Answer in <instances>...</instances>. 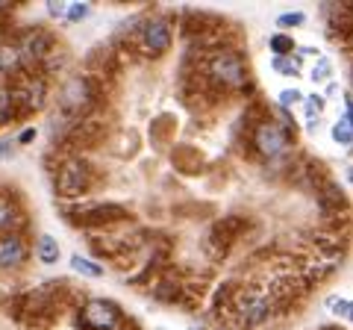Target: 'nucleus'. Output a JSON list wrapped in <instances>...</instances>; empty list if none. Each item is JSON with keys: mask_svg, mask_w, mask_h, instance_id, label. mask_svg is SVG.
Listing matches in <instances>:
<instances>
[{"mask_svg": "<svg viewBox=\"0 0 353 330\" xmlns=\"http://www.w3.org/2000/svg\"><path fill=\"white\" fill-rule=\"evenodd\" d=\"M185 65L194 68V74L206 83V89L218 101L227 95H248L253 89L248 62L236 45H215L203 53H189Z\"/></svg>", "mask_w": 353, "mask_h": 330, "instance_id": "obj_1", "label": "nucleus"}, {"mask_svg": "<svg viewBox=\"0 0 353 330\" xmlns=\"http://www.w3.org/2000/svg\"><path fill=\"white\" fill-rule=\"evenodd\" d=\"M274 318V307L265 295L262 283H236L233 301H230V313L221 324H227L230 330H253L262 327L265 322Z\"/></svg>", "mask_w": 353, "mask_h": 330, "instance_id": "obj_2", "label": "nucleus"}, {"mask_svg": "<svg viewBox=\"0 0 353 330\" xmlns=\"http://www.w3.org/2000/svg\"><path fill=\"white\" fill-rule=\"evenodd\" d=\"M101 95L103 89L92 74H71L59 89V115L65 121H71V124L92 118L97 104H101Z\"/></svg>", "mask_w": 353, "mask_h": 330, "instance_id": "obj_3", "label": "nucleus"}, {"mask_svg": "<svg viewBox=\"0 0 353 330\" xmlns=\"http://www.w3.org/2000/svg\"><path fill=\"white\" fill-rule=\"evenodd\" d=\"M94 186V168L88 165L80 153H65L62 162L57 165V174H53V189L65 201H77L92 192Z\"/></svg>", "mask_w": 353, "mask_h": 330, "instance_id": "obj_4", "label": "nucleus"}, {"mask_svg": "<svg viewBox=\"0 0 353 330\" xmlns=\"http://www.w3.org/2000/svg\"><path fill=\"white\" fill-rule=\"evenodd\" d=\"M245 124H248V145L259 159H277L289 151L292 139L283 133V127L271 115L259 121H245Z\"/></svg>", "mask_w": 353, "mask_h": 330, "instance_id": "obj_5", "label": "nucleus"}, {"mask_svg": "<svg viewBox=\"0 0 353 330\" xmlns=\"http://www.w3.org/2000/svg\"><path fill=\"white\" fill-rule=\"evenodd\" d=\"M48 92H50V86L41 74L21 71L15 77V83L9 86V95H12V104H15V115H32V113H39V109H44Z\"/></svg>", "mask_w": 353, "mask_h": 330, "instance_id": "obj_6", "label": "nucleus"}, {"mask_svg": "<svg viewBox=\"0 0 353 330\" xmlns=\"http://www.w3.org/2000/svg\"><path fill=\"white\" fill-rule=\"evenodd\" d=\"M174 45V30L168 18H145L141 27L132 32V48L148 59H159Z\"/></svg>", "mask_w": 353, "mask_h": 330, "instance_id": "obj_7", "label": "nucleus"}, {"mask_svg": "<svg viewBox=\"0 0 353 330\" xmlns=\"http://www.w3.org/2000/svg\"><path fill=\"white\" fill-rule=\"evenodd\" d=\"M248 230H250V222L245 215H224V218H218V222L212 224V230H209V236H206V251L215 260L224 257L227 251L248 233Z\"/></svg>", "mask_w": 353, "mask_h": 330, "instance_id": "obj_8", "label": "nucleus"}, {"mask_svg": "<svg viewBox=\"0 0 353 330\" xmlns=\"http://www.w3.org/2000/svg\"><path fill=\"white\" fill-rule=\"evenodd\" d=\"M15 48L21 53V62H24V71H30V65H39L50 57L53 50H57V39H53V32H48L44 27H30L18 36ZM32 68V71H36Z\"/></svg>", "mask_w": 353, "mask_h": 330, "instance_id": "obj_9", "label": "nucleus"}, {"mask_svg": "<svg viewBox=\"0 0 353 330\" xmlns=\"http://www.w3.org/2000/svg\"><path fill=\"white\" fill-rule=\"evenodd\" d=\"M77 324H80V330H118V324H124V313L115 301L92 298L80 307Z\"/></svg>", "mask_w": 353, "mask_h": 330, "instance_id": "obj_10", "label": "nucleus"}, {"mask_svg": "<svg viewBox=\"0 0 353 330\" xmlns=\"http://www.w3.org/2000/svg\"><path fill=\"white\" fill-rule=\"evenodd\" d=\"M74 222L85 230H109L115 224L130 222V210L121 204H92V206H83Z\"/></svg>", "mask_w": 353, "mask_h": 330, "instance_id": "obj_11", "label": "nucleus"}, {"mask_svg": "<svg viewBox=\"0 0 353 330\" xmlns=\"http://www.w3.org/2000/svg\"><path fill=\"white\" fill-rule=\"evenodd\" d=\"M106 133V124L101 118H83V121H77V124L68 127V133H65V145L74 151H80V148H94L97 142L103 139Z\"/></svg>", "mask_w": 353, "mask_h": 330, "instance_id": "obj_12", "label": "nucleus"}, {"mask_svg": "<svg viewBox=\"0 0 353 330\" xmlns=\"http://www.w3.org/2000/svg\"><path fill=\"white\" fill-rule=\"evenodd\" d=\"M27 224L24 206L15 189H0V236L3 233H21Z\"/></svg>", "mask_w": 353, "mask_h": 330, "instance_id": "obj_13", "label": "nucleus"}, {"mask_svg": "<svg viewBox=\"0 0 353 330\" xmlns=\"http://www.w3.org/2000/svg\"><path fill=\"white\" fill-rule=\"evenodd\" d=\"M30 257V242L24 233H3L0 236V271L21 269Z\"/></svg>", "mask_w": 353, "mask_h": 330, "instance_id": "obj_14", "label": "nucleus"}, {"mask_svg": "<svg viewBox=\"0 0 353 330\" xmlns=\"http://www.w3.org/2000/svg\"><path fill=\"white\" fill-rule=\"evenodd\" d=\"M21 71H24V62L15 41H0V77H18Z\"/></svg>", "mask_w": 353, "mask_h": 330, "instance_id": "obj_15", "label": "nucleus"}, {"mask_svg": "<svg viewBox=\"0 0 353 330\" xmlns=\"http://www.w3.org/2000/svg\"><path fill=\"white\" fill-rule=\"evenodd\" d=\"M36 257L44 266H57L59 257H62V248H59V239H53L50 233H41L36 242Z\"/></svg>", "mask_w": 353, "mask_h": 330, "instance_id": "obj_16", "label": "nucleus"}, {"mask_svg": "<svg viewBox=\"0 0 353 330\" xmlns=\"http://www.w3.org/2000/svg\"><path fill=\"white\" fill-rule=\"evenodd\" d=\"M71 269H74L77 274H83V278H103V266H97V262L85 260V257H80V254L71 257Z\"/></svg>", "mask_w": 353, "mask_h": 330, "instance_id": "obj_17", "label": "nucleus"}, {"mask_svg": "<svg viewBox=\"0 0 353 330\" xmlns=\"http://www.w3.org/2000/svg\"><path fill=\"white\" fill-rule=\"evenodd\" d=\"M271 50H274V57H294V39L292 36H285V32H274L271 36Z\"/></svg>", "mask_w": 353, "mask_h": 330, "instance_id": "obj_18", "label": "nucleus"}, {"mask_svg": "<svg viewBox=\"0 0 353 330\" xmlns=\"http://www.w3.org/2000/svg\"><path fill=\"white\" fill-rule=\"evenodd\" d=\"M333 139L339 142L341 148H350L353 145V124H350V113H345V118L333 127Z\"/></svg>", "mask_w": 353, "mask_h": 330, "instance_id": "obj_19", "label": "nucleus"}, {"mask_svg": "<svg viewBox=\"0 0 353 330\" xmlns=\"http://www.w3.org/2000/svg\"><path fill=\"white\" fill-rule=\"evenodd\" d=\"M15 115V104H12V95H9V86H0V127L9 124Z\"/></svg>", "mask_w": 353, "mask_h": 330, "instance_id": "obj_20", "label": "nucleus"}, {"mask_svg": "<svg viewBox=\"0 0 353 330\" xmlns=\"http://www.w3.org/2000/svg\"><path fill=\"white\" fill-rule=\"evenodd\" d=\"M274 71L283 74V77H297V71H301V59L297 57H274Z\"/></svg>", "mask_w": 353, "mask_h": 330, "instance_id": "obj_21", "label": "nucleus"}, {"mask_svg": "<svg viewBox=\"0 0 353 330\" xmlns=\"http://www.w3.org/2000/svg\"><path fill=\"white\" fill-rule=\"evenodd\" d=\"M327 307H330V310H333L336 316H341V318H350V310H353L350 298H339V295H333V298H327Z\"/></svg>", "mask_w": 353, "mask_h": 330, "instance_id": "obj_22", "label": "nucleus"}, {"mask_svg": "<svg viewBox=\"0 0 353 330\" xmlns=\"http://www.w3.org/2000/svg\"><path fill=\"white\" fill-rule=\"evenodd\" d=\"M88 12H92L88 3H68L65 6V18L68 21H83V18H88Z\"/></svg>", "mask_w": 353, "mask_h": 330, "instance_id": "obj_23", "label": "nucleus"}, {"mask_svg": "<svg viewBox=\"0 0 353 330\" xmlns=\"http://www.w3.org/2000/svg\"><path fill=\"white\" fill-rule=\"evenodd\" d=\"M301 24H306V15H303V12H285V15L277 18V27H283V30L301 27Z\"/></svg>", "mask_w": 353, "mask_h": 330, "instance_id": "obj_24", "label": "nucleus"}, {"mask_svg": "<svg viewBox=\"0 0 353 330\" xmlns=\"http://www.w3.org/2000/svg\"><path fill=\"white\" fill-rule=\"evenodd\" d=\"M301 101H303V95L297 92V89H285V92H280V109H289V106L301 104Z\"/></svg>", "mask_w": 353, "mask_h": 330, "instance_id": "obj_25", "label": "nucleus"}, {"mask_svg": "<svg viewBox=\"0 0 353 330\" xmlns=\"http://www.w3.org/2000/svg\"><path fill=\"white\" fill-rule=\"evenodd\" d=\"M327 77H330V62L321 59V62H318L315 68H312V80H315V83H321V80H327Z\"/></svg>", "mask_w": 353, "mask_h": 330, "instance_id": "obj_26", "label": "nucleus"}, {"mask_svg": "<svg viewBox=\"0 0 353 330\" xmlns=\"http://www.w3.org/2000/svg\"><path fill=\"white\" fill-rule=\"evenodd\" d=\"M306 106H309V113H321V109H324V97L321 95H309Z\"/></svg>", "mask_w": 353, "mask_h": 330, "instance_id": "obj_27", "label": "nucleus"}, {"mask_svg": "<svg viewBox=\"0 0 353 330\" xmlns=\"http://www.w3.org/2000/svg\"><path fill=\"white\" fill-rule=\"evenodd\" d=\"M65 6H68V3H57V0H50V3H48V12H50L53 18H65Z\"/></svg>", "mask_w": 353, "mask_h": 330, "instance_id": "obj_28", "label": "nucleus"}, {"mask_svg": "<svg viewBox=\"0 0 353 330\" xmlns=\"http://www.w3.org/2000/svg\"><path fill=\"white\" fill-rule=\"evenodd\" d=\"M32 139H36V130H32V127H27L24 133H21V136L15 139V145H27V142H32Z\"/></svg>", "mask_w": 353, "mask_h": 330, "instance_id": "obj_29", "label": "nucleus"}, {"mask_svg": "<svg viewBox=\"0 0 353 330\" xmlns=\"http://www.w3.org/2000/svg\"><path fill=\"white\" fill-rule=\"evenodd\" d=\"M9 145H12V142H3V148H0V157H9V153L15 151V148H9Z\"/></svg>", "mask_w": 353, "mask_h": 330, "instance_id": "obj_30", "label": "nucleus"}, {"mask_svg": "<svg viewBox=\"0 0 353 330\" xmlns=\"http://www.w3.org/2000/svg\"><path fill=\"white\" fill-rule=\"evenodd\" d=\"M15 3H6V0H0V12H12Z\"/></svg>", "mask_w": 353, "mask_h": 330, "instance_id": "obj_31", "label": "nucleus"}]
</instances>
